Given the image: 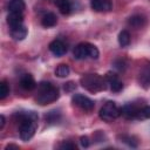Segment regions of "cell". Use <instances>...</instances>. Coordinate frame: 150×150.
Listing matches in <instances>:
<instances>
[{
  "label": "cell",
  "instance_id": "cell-1",
  "mask_svg": "<svg viewBox=\"0 0 150 150\" xmlns=\"http://www.w3.org/2000/svg\"><path fill=\"white\" fill-rule=\"evenodd\" d=\"M14 117L19 123V131L21 139L25 142L29 141L34 136L38 128V115L34 111H27V112H18L15 114Z\"/></svg>",
  "mask_w": 150,
  "mask_h": 150
},
{
  "label": "cell",
  "instance_id": "cell-14",
  "mask_svg": "<svg viewBox=\"0 0 150 150\" xmlns=\"http://www.w3.org/2000/svg\"><path fill=\"white\" fill-rule=\"evenodd\" d=\"M26 8L23 0H11L8 2V11L14 13H22Z\"/></svg>",
  "mask_w": 150,
  "mask_h": 150
},
{
  "label": "cell",
  "instance_id": "cell-20",
  "mask_svg": "<svg viewBox=\"0 0 150 150\" xmlns=\"http://www.w3.org/2000/svg\"><path fill=\"white\" fill-rule=\"evenodd\" d=\"M9 94V88H8V84L5 80H2L0 82V100H4L6 98V96Z\"/></svg>",
  "mask_w": 150,
  "mask_h": 150
},
{
  "label": "cell",
  "instance_id": "cell-5",
  "mask_svg": "<svg viewBox=\"0 0 150 150\" xmlns=\"http://www.w3.org/2000/svg\"><path fill=\"white\" fill-rule=\"evenodd\" d=\"M100 117L105 122H111L116 120L118 116H121V108L116 105L115 102L109 101L107 102L100 110Z\"/></svg>",
  "mask_w": 150,
  "mask_h": 150
},
{
  "label": "cell",
  "instance_id": "cell-7",
  "mask_svg": "<svg viewBox=\"0 0 150 150\" xmlns=\"http://www.w3.org/2000/svg\"><path fill=\"white\" fill-rule=\"evenodd\" d=\"M138 111H139V108H137L135 104H131V103L124 104L121 108V115L125 120H135V118H137Z\"/></svg>",
  "mask_w": 150,
  "mask_h": 150
},
{
  "label": "cell",
  "instance_id": "cell-23",
  "mask_svg": "<svg viewBox=\"0 0 150 150\" xmlns=\"http://www.w3.org/2000/svg\"><path fill=\"white\" fill-rule=\"evenodd\" d=\"M121 139H122V142L127 143L129 146H132V148H136V146H137V142L134 141V138L130 137V136H122Z\"/></svg>",
  "mask_w": 150,
  "mask_h": 150
},
{
  "label": "cell",
  "instance_id": "cell-10",
  "mask_svg": "<svg viewBox=\"0 0 150 150\" xmlns=\"http://www.w3.org/2000/svg\"><path fill=\"white\" fill-rule=\"evenodd\" d=\"M22 22H23V15H22V13L9 12V14L7 15V23H8V26L11 28L21 26Z\"/></svg>",
  "mask_w": 150,
  "mask_h": 150
},
{
  "label": "cell",
  "instance_id": "cell-22",
  "mask_svg": "<svg viewBox=\"0 0 150 150\" xmlns=\"http://www.w3.org/2000/svg\"><path fill=\"white\" fill-rule=\"evenodd\" d=\"M109 84H110L111 90H112V91H116V93L121 91V90H122V88H123V83H122L118 79H117V80H115V81H112V82H110Z\"/></svg>",
  "mask_w": 150,
  "mask_h": 150
},
{
  "label": "cell",
  "instance_id": "cell-28",
  "mask_svg": "<svg viewBox=\"0 0 150 150\" xmlns=\"http://www.w3.org/2000/svg\"><path fill=\"white\" fill-rule=\"evenodd\" d=\"M80 143H81V146H82V148H88L89 144H90L89 138H88L87 136H82V137L80 138Z\"/></svg>",
  "mask_w": 150,
  "mask_h": 150
},
{
  "label": "cell",
  "instance_id": "cell-29",
  "mask_svg": "<svg viewBox=\"0 0 150 150\" xmlns=\"http://www.w3.org/2000/svg\"><path fill=\"white\" fill-rule=\"evenodd\" d=\"M75 87H76V86H75V83H74V82H71V81H70V82L64 83V90H66V91H71V90H74V89H75Z\"/></svg>",
  "mask_w": 150,
  "mask_h": 150
},
{
  "label": "cell",
  "instance_id": "cell-16",
  "mask_svg": "<svg viewBox=\"0 0 150 150\" xmlns=\"http://www.w3.org/2000/svg\"><path fill=\"white\" fill-rule=\"evenodd\" d=\"M144 23H145V19H144L143 15H139V14L132 15V16H130L129 20H128V25L131 26V27H134V28H136V29L143 27Z\"/></svg>",
  "mask_w": 150,
  "mask_h": 150
},
{
  "label": "cell",
  "instance_id": "cell-2",
  "mask_svg": "<svg viewBox=\"0 0 150 150\" xmlns=\"http://www.w3.org/2000/svg\"><path fill=\"white\" fill-rule=\"evenodd\" d=\"M59 98V89L54 87L50 82L42 81L38 84V96L36 102L41 105L49 104L52 102H55Z\"/></svg>",
  "mask_w": 150,
  "mask_h": 150
},
{
  "label": "cell",
  "instance_id": "cell-21",
  "mask_svg": "<svg viewBox=\"0 0 150 150\" xmlns=\"http://www.w3.org/2000/svg\"><path fill=\"white\" fill-rule=\"evenodd\" d=\"M137 118H139V120H148V118H150V105H145V107L141 108L139 111H138Z\"/></svg>",
  "mask_w": 150,
  "mask_h": 150
},
{
  "label": "cell",
  "instance_id": "cell-27",
  "mask_svg": "<svg viewBox=\"0 0 150 150\" xmlns=\"http://www.w3.org/2000/svg\"><path fill=\"white\" fill-rule=\"evenodd\" d=\"M114 67L117 68L118 70H123L124 69V61L123 60H115L114 61Z\"/></svg>",
  "mask_w": 150,
  "mask_h": 150
},
{
  "label": "cell",
  "instance_id": "cell-4",
  "mask_svg": "<svg viewBox=\"0 0 150 150\" xmlns=\"http://www.w3.org/2000/svg\"><path fill=\"white\" fill-rule=\"evenodd\" d=\"M73 54L76 60H83L87 57L96 60L100 55V52L94 45H91L89 42H81L74 48Z\"/></svg>",
  "mask_w": 150,
  "mask_h": 150
},
{
  "label": "cell",
  "instance_id": "cell-31",
  "mask_svg": "<svg viewBox=\"0 0 150 150\" xmlns=\"http://www.w3.org/2000/svg\"><path fill=\"white\" fill-rule=\"evenodd\" d=\"M9 149H16V150H19V146L18 145H14V144H9V145L6 146V150H9Z\"/></svg>",
  "mask_w": 150,
  "mask_h": 150
},
{
  "label": "cell",
  "instance_id": "cell-30",
  "mask_svg": "<svg viewBox=\"0 0 150 150\" xmlns=\"http://www.w3.org/2000/svg\"><path fill=\"white\" fill-rule=\"evenodd\" d=\"M4 125H5V116L1 115V116H0V129H2Z\"/></svg>",
  "mask_w": 150,
  "mask_h": 150
},
{
  "label": "cell",
  "instance_id": "cell-17",
  "mask_svg": "<svg viewBox=\"0 0 150 150\" xmlns=\"http://www.w3.org/2000/svg\"><path fill=\"white\" fill-rule=\"evenodd\" d=\"M139 82L144 88L150 87V69H144L139 74Z\"/></svg>",
  "mask_w": 150,
  "mask_h": 150
},
{
  "label": "cell",
  "instance_id": "cell-8",
  "mask_svg": "<svg viewBox=\"0 0 150 150\" xmlns=\"http://www.w3.org/2000/svg\"><path fill=\"white\" fill-rule=\"evenodd\" d=\"M90 6L95 12H107L112 7L111 0H90Z\"/></svg>",
  "mask_w": 150,
  "mask_h": 150
},
{
  "label": "cell",
  "instance_id": "cell-13",
  "mask_svg": "<svg viewBox=\"0 0 150 150\" xmlns=\"http://www.w3.org/2000/svg\"><path fill=\"white\" fill-rule=\"evenodd\" d=\"M56 22H57L56 15H55L54 13H50V12H49V13H46V14L42 16V19H41V25H42L43 27H46V28H49V27L55 26Z\"/></svg>",
  "mask_w": 150,
  "mask_h": 150
},
{
  "label": "cell",
  "instance_id": "cell-9",
  "mask_svg": "<svg viewBox=\"0 0 150 150\" xmlns=\"http://www.w3.org/2000/svg\"><path fill=\"white\" fill-rule=\"evenodd\" d=\"M49 50L55 55V56H62L67 52L66 45L61 40H54L49 43Z\"/></svg>",
  "mask_w": 150,
  "mask_h": 150
},
{
  "label": "cell",
  "instance_id": "cell-24",
  "mask_svg": "<svg viewBox=\"0 0 150 150\" xmlns=\"http://www.w3.org/2000/svg\"><path fill=\"white\" fill-rule=\"evenodd\" d=\"M60 149H66V150H76V145L71 142H62L60 145H59Z\"/></svg>",
  "mask_w": 150,
  "mask_h": 150
},
{
  "label": "cell",
  "instance_id": "cell-3",
  "mask_svg": "<svg viewBox=\"0 0 150 150\" xmlns=\"http://www.w3.org/2000/svg\"><path fill=\"white\" fill-rule=\"evenodd\" d=\"M82 87L90 93H98L105 89V79L98 74H86L80 80Z\"/></svg>",
  "mask_w": 150,
  "mask_h": 150
},
{
  "label": "cell",
  "instance_id": "cell-15",
  "mask_svg": "<svg viewBox=\"0 0 150 150\" xmlns=\"http://www.w3.org/2000/svg\"><path fill=\"white\" fill-rule=\"evenodd\" d=\"M54 4L57 7V9L60 11V13H62L64 15L69 14L71 11V4L69 0H55Z\"/></svg>",
  "mask_w": 150,
  "mask_h": 150
},
{
  "label": "cell",
  "instance_id": "cell-19",
  "mask_svg": "<svg viewBox=\"0 0 150 150\" xmlns=\"http://www.w3.org/2000/svg\"><path fill=\"white\" fill-rule=\"evenodd\" d=\"M55 75L57 77H66L69 75V67L68 64H64V63H61L56 67L55 69Z\"/></svg>",
  "mask_w": 150,
  "mask_h": 150
},
{
  "label": "cell",
  "instance_id": "cell-25",
  "mask_svg": "<svg viewBox=\"0 0 150 150\" xmlns=\"http://www.w3.org/2000/svg\"><path fill=\"white\" fill-rule=\"evenodd\" d=\"M57 117H59L57 111H50L48 115H46V120L49 121V122H55V121H57Z\"/></svg>",
  "mask_w": 150,
  "mask_h": 150
},
{
  "label": "cell",
  "instance_id": "cell-12",
  "mask_svg": "<svg viewBox=\"0 0 150 150\" xmlns=\"http://www.w3.org/2000/svg\"><path fill=\"white\" fill-rule=\"evenodd\" d=\"M11 36L15 41H21L27 36V28L23 25L18 26V27H13V28H11Z\"/></svg>",
  "mask_w": 150,
  "mask_h": 150
},
{
  "label": "cell",
  "instance_id": "cell-18",
  "mask_svg": "<svg viewBox=\"0 0 150 150\" xmlns=\"http://www.w3.org/2000/svg\"><path fill=\"white\" fill-rule=\"evenodd\" d=\"M118 43L121 47H127L130 43V34L128 30H122L118 34Z\"/></svg>",
  "mask_w": 150,
  "mask_h": 150
},
{
  "label": "cell",
  "instance_id": "cell-26",
  "mask_svg": "<svg viewBox=\"0 0 150 150\" xmlns=\"http://www.w3.org/2000/svg\"><path fill=\"white\" fill-rule=\"evenodd\" d=\"M117 79H118L117 75L115 73H112V71H108L107 75H105V81H108L109 83L112 82V81H115V80H117Z\"/></svg>",
  "mask_w": 150,
  "mask_h": 150
},
{
  "label": "cell",
  "instance_id": "cell-11",
  "mask_svg": "<svg viewBox=\"0 0 150 150\" xmlns=\"http://www.w3.org/2000/svg\"><path fill=\"white\" fill-rule=\"evenodd\" d=\"M20 86L25 90H33L36 87V82L30 74H25L20 80Z\"/></svg>",
  "mask_w": 150,
  "mask_h": 150
},
{
  "label": "cell",
  "instance_id": "cell-6",
  "mask_svg": "<svg viewBox=\"0 0 150 150\" xmlns=\"http://www.w3.org/2000/svg\"><path fill=\"white\" fill-rule=\"evenodd\" d=\"M71 101H73V103H74L76 107H79L80 109H82V110H84V111H91V110L94 109V107H95L94 101L90 100L89 97L82 95V94H75V95L73 96Z\"/></svg>",
  "mask_w": 150,
  "mask_h": 150
}]
</instances>
